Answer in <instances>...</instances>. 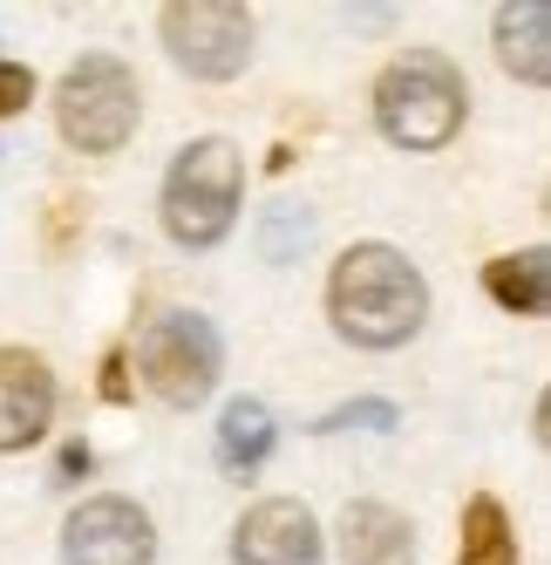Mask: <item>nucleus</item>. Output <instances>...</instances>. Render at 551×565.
<instances>
[{
  "label": "nucleus",
  "mask_w": 551,
  "mask_h": 565,
  "mask_svg": "<svg viewBox=\"0 0 551 565\" xmlns=\"http://www.w3.org/2000/svg\"><path fill=\"white\" fill-rule=\"evenodd\" d=\"M306 246H313V212L300 205V198H280V205H266V218H259V259L293 266Z\"/></svg>",
  "instance_id": "2eb2a0df"
},
{
  "label": "nucleus",
  "mask_w": 551,
  "mask_h": 565,
  "mask_svg": "<svg viewBox=\"0 0 551 565\" xmlns=\"http://www.w3.org/2000/svg\"><path fill=\"white\" fill-rule=\"evenodd\" d=\"M137 361H143V382H150L156 402L198 409L218 382V369H225V348H218V328L205 313H164V320H150Z\"/></svg>",
  "instance_id": "39448f33"
},
{
  "label": "nucleus",
  "mask_w": 551,
  "mask_h": 565,
  "mask_svg": "<svg viewBox=\"0 0 551 565\" xmlns=\"http://www.w3.org/2000/svg\"><path fill=\"white\" fill-rule=\"evenodd\" d=\"M156 524L130 498H89L62 524V565H150Z\"/></svg>",
  "instance_id": "0eeeda50"
},
{
  "label": "nucleus",
  "mask_w": 551,
  "mask_h": 565,
  "mask_svg": "<svg viewBox=\"0 0 551 565\" xmlns=\"http://www.w3.org/2000/svg\"><path fill=\"white\" fill-rule=\"evenodd\" d=\"M456 565H518V532L497 498H469L463 504V552Z\"/></svg>",
  "instance_id": "4468645a"
},
{
  "label": "nucleus",
  "mask_w": 551,
  "mask_h": 565,
  "mask_svg": "<svg viewBox=\"0 0 551 565\" xmlns=\"http://www.w3.org/2000/svg\"><path fill=\"white\" fill-rule=\"evenodd\" d=\"M327 313L354 348H402L429 320V287L396 246H354L334 259Z\"/></svg>",
  "instance_id": "f257e3e1"
},
{
  "label": "nucleus",
  "mask_w": 551,
  "mask_h": 565,
  "mask_svg": "<svg viewBox=\"0 0 551 565\" xmlns=\"http://www.w3.org/2000/svg\"><path fill=\"white\" fill-rule=\"evenodd\" d=\"M463 75L450 68V55L436 49H409L402 62H388L381 68V83H375V124L409 143V150H436L463 130Z\"/></svg>",
  "instance_id": "f03ea898"
},
{
  "label": "nucleus",
  "mask_w": 551,
  "mask_h": 565,
  "mask_svg": "<svg viewBox=\"0 0 551 565\" xmlns=\"http://www.w3.org/2000/svg\"><path fill=\"white\" fill-rule=\"evenodd\" d=\"M313 429H321V436H341V429H375V436H388V429H396V409H388V402H347V409H327Z\"/></svg>",
  "instance_id": "dca6fc26"
},
{
  "label": "nucleus",
  "mask_w": 551,
  "mask_h": 565,
  "mask_svg": "<svg viewBox=\"0 0 551 565\" xmlns=\"http://www.w3.org/2000/svg\"><path fill=\"white\" fill-rule=\"evenodd\" d=\"M266 450H272V409H266V402H252V395H239L218 416V463L231 477H252L266 463Z\"/></svg>",
  "instance_id": "ddd939ff"
},
{
  "label": "nucleus",
  "mask_w": 551,
  "mask_h": 565,
  "mask_svg": "<svg viewBox=\"0 0 551 565\" xmlns=\"http://www.w3.org/2000/svg\"><path fill=\"white\" fill-rule=\"evenodd\" d=\"M341 558L347 565H415V532L396 504L354 498L341 511Z\"/></svg>",
  "instance_id": "9d476101"
},
{
  "label": "nucleus",
  "mask_w": 551,
  "mask_h": 565,
  "mask_svg": "<svg viewBox=\"0 0 551 565\" xmlns=\"http://www.w3.org/2000/svg\"><path fill=\"white\" fill-rule=\"evenodd\" d=\"M164 49L198 83H231L252 55V14L239 0H177L164 8Z\"/></svg>",
  "instance_id": "423d86ee"
},
{
  "label": "nucleus",
  "mask_w": 551,
  "mask_h": 565,
  "mask_svg": "<svg viewBox=\"0 0 551 565\" xmlns=\"http://www.w3.org/2000/svg\"><path fill=\"white\" fill-rule=\"evenodd\" d=\"M239 184H246V164L225 137H198L191 150H177V164L164 178V232L177 246H218L239 218Z\"/></svg>",
  "instance_id": "7ed1b4c3"
},
{
  "label": "nucleus",
  "mask_w": 551,
  "mask_h": 565,
  "mask_svg": "<svg viewBox=\"0 0 551 565\" xmlns=\"http://www.w3.org/2000/svg\"><path fill=\"white\" fill-rule=\"evenodd\" d=\"M102 395H109V402H130V354H123V348L102 354Z\"/></svg>",
  "instance_id": "a211bd4d"
},
{
  "label": "nucleus",
  "mask_w": 551,
  "mask_h": 565,
  "mask_svg": "<svg viewBox=\"0 0 551 565\" xmlns=\"http://www.w3.org/2000/svg\"><path fill=\"white\" fill-rule=\"evenodd\" d=\"M55 124L75 150H123V137L137 130V83H130V68L116 62V55H83L68 75H62V89H55Z\"/></svg>",
  "instance_id": "20e7f679"
},
{
  "label": "nucleus",
  "mask_w": 551,
  "mask_h": 565,
  "mask_svg": "<svg viewBox=\"0 0 551 565\" xmlns=\"http://www.w3.org/2000/svg\"><path fill=\"white\" fill-rule=\"evenodd\" d=\"M55 423V375L42 354L0 348V450H28Z\"/></svg>",
  "instance_id": "1a4fd4ad"
},
{
  "label": "nucleus",
  "mask_w": 551,
  "mask_h": 565,
  "mask_svg": "<svg viewBox=\"0 0 551 565\" xmlns=\"http://www.w3.org/2000/svg\"><path fill=\"white\" fill-rule=\"evenodd\" d=\"M497 62L518 75V83H531V89L551 83V8L544 0L497 8Z\"/></svg>",
  "instance_id": "9b49d317"
},
{
  "label": "nucleus",
  "mask_w": 551,
  "mask_h": 565,
  "mask_svg": "<svg viewBox=\"0 0 551 565\" xmlns=\"http://www.w3.org/2000/svg\"><path fill=\"white\" fill-rule=\"evenodd\" d=\"M484 287H490V300L510 307V313H544V307H551V259H544V246H525V253L490 259V266H484Z\"/></svg>",
  "instance_id": "f8f14e48"
},
{
  "label": "nucleus",
  "mask_w": 551,
  "mask_h": 565,
  "mask_svg": "<svg viewBox=\"0 0 551 565\" xmlns=\"http://www.w3.org/2000/svg\"><path fill=\"white\" fill-rule=\"evenodd\" d=\"M28 96H34V75L14 68V62H0V116H21Z\"/></svg>",
  "instance_id": "f3484780"
},
{
  "label": "nucleus",
  "mask_w": 551,
  "mask_h": 565,
  "mask_svg": "<svg viewBox=\"0 0 551 565\" xmlns=\"http://www.w3.org/2000/svg\"><path fill=\"white\" fill-rule=\"evenodd\" d=\"M231 558L239 565H321V524L293 498L252 504L239 518V532H231Z\"/></svg>",
  "instance_id": "6e6552de"
}]
</instances>
